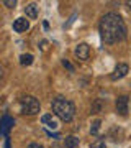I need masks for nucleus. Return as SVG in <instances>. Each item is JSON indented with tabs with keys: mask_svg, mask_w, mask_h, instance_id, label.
<instances>
[{
	"mask_svg": "<svg viewBox=\"0 0 131 148\" xmlns=\"http://www.w3.org/2000/svg\"><path fill=\"white\" fill-rule=\"evenodd\" d=\"M41 122L46 125L48 128H51V130H58V127H59L58 119L52 117V114H44V115L41 117Z\"/></svg>",
	"mask_w": 131,
	"mask_h": 148,
	"instance_id": "8",
	"label": "nucleus"
},
{
	"mask_svg": "<svg viewBox=\"0 0 131 148\" xmlns=\"http://www.w3.org/2000/svg\"><path fill=\"white\" fill-rule=\"evenodd\" d=\"M100 125H102V122L97 119V120L92 123V127H90V133H92V135H97V133H98V130H100Z\"/></svg>",
	"mask_w": 131,
	"mask_h": 148,
	"instance_id": "13",
	"label": "nucleus"
},
{
	"mask_svg": "<svg viewBox=\"0 0 131 148\" xmlns=\"http://www.w3.org/2000/svg\"><path fill=\"white\" fill-rule=\"evenodd\" d=\"M128 7H130V10H131V2H128Z\"/></svg>",
	"mask_w": 131,
	"mask_h": 148,
	"instance_id": "21",
	"label": "nucleus"
},
{
	"mask_svg": "<svg viewBox=\"0 0 131 148\" xmlns=\"http://www.w3.org/2000/svg\"><path fill=\"white\" fill-rule=\"evenodd\" d=\"M128 104H130V97L128 95H120L118 99H116V112L120 114V115H126L128 114Z\"/></svg>",
	"mask_w": 131,
	"mask_h": 148,
	"instance_id": "5",
	"label": "nucleus"
},
{
	"mask_svg": "<svg viewBox=\"0 0 131 148\" xmlns=\"http://www.w3.org/2000/svg\"><path fill=\"white\" fill-rule=\"evenodd\" d=\"M92 148H107V145H105V140H103V138H97V140L92 143Z\"/></svg>",
	"mask_w": 131,
	"mask_h": 148,
	"instance_id": "14",
	"label": "nucleus"
},
{
	"mask_svg": "<svg viewBox=\"0 0 131 148\" xmlns=\"http://www.w3.org/2000/svg\"><path fill=\"white\" fill-rule=\"evenodd\" d=\"M46 45H48V41H43L41 43V49H46Z\"/></svg>",
	"mask_w": 131,
	"mask_h": 148,
	"instance_id": "20",
	"label": "nucleus"
},
{
	"mask_svg": "<svg viewBox=\"0 0 131 148\" xmlns=\"http://www.w3.org/2000/svg\"><path fill=\"white\" fill-rule=\"evenodd\" d=\"M33 54H21L20 56V64L21 66H31L33 64Z\"/></svg>",
	"mask_w": 131,
	"mask_h": 148,
	"instance_id": "12",
	"label": "nucleus"
},
{
	"mask_svg": "<svg viewBox=\"0 0 131 148\" xmlns=\"http://www.w3.org/2000/svg\"><path fill=\"white\" fill-rule=\"evenodd\" d=\"M13 125H15V120L12 119L10 115H3L2 117V122H0V130H2V135L3 137H8V132H10L12 128H13Z\"/></svg>",
	"mask_w": 131,
	"mask_h": 148,
	"instance_id": "4",
	"label": "nucleus"
},
{
	"mask_svg": "<svg viewBox=\"0 0 131 148\" xmlns=\"http://www.w3.org/2000/svg\"><path fill=\"white\" fill-rule=\"evenodd\" d=\"M2 3H3L5 7H8V8H15L16 7V0H3Z\"/></svg>",
	"mask_w": 131,
	"mask_h": 148,
	"instance_id": "16",
	"label": "nucleus"
},
{
	"mask_svg": "<svg viewBox=\"0 0 131 148\" xmlns=\"http://www.w3.org/2000/svg\"><path fill=\"white\" fill-rule=\"evenodd\" d=\"M100 36L107 45H113V43L123 41L126 38V25L123 18L115 12H108L102 16L100 20Z\"/></svg>",
	"mask_w": 131,
	"mask_h": 148,
	"instance_id": "1",
	"label": "nucleus"
},
{
	"mask_svg": "<svg viewBox=\"0 0 131 148\" xmlns=\"http://www.w3.org/2000/svg\"><path fill=\"white\" fill-rule=\"evenodd\" d=\"M75 56H77L79 59H82V61H87L90 56V48L87 43H80V45H77L75 46Z\"/></svg>",
	"mask_w": 131,
	"mask_h": 148,
	"instance_id": "7",
	"label": "nucleus"
},
{
	"mask_svg": "<svg viewBox=\"0 0 131 148\" xmlns=\"http://www.w3.org/2000/svg\"><path fill=\"white\" fill-rule=\"evenodd\" d=\"M128 71H130V68H128V64L120 63V64H118V66L115 68V71L111 73L110 79H111V81H118V79H121V77H125L126 74H128Z\"/></svg>",
	"mask_w": 131,
	"mask_h": 148,
	"instance_id": "6",
	"label": "nucleus"
},
{
	"mask_svg": "<svg viewBox=\"0 0 131 148\" xmlns=\"http://www.w3.org/2000/svg\"><path fill=\"white\" fill-rule=\"evenodd\" d=\"M28 148H44L43 145H39V143H30L28 145Z\"/></svg>",
	"mask_w": 131,
	"mask_h": 148,
	"instance_id": "18",
	"label": "nucleus"
},
{
	"mask_svg": "<svg viewBox=\"0 0 131 148\" xmlns=\"http://www.w3.org/2000/svg\"><path fill=\"white\" fill-rule=\"evenodd\" d=\"M20 107H21V112L25 114V115H36L39 114V101H38L36 97H33V95H25V97H21L20 101Z\"/></svg>",
	"mask_w": 131,
	"mask_h": 148,
	"instance_id": "3",
	"label": "nucleus"
},
{
	"mask_svg": "<svg viewBox=\"0 0 131 148\" xmlns=\"http://www.w3.org/2000/svg\"><path fill=\"white\" fill-rule=\"evenodd\" d=\"M25 15L28 16V18H31V20H35L38 16V5L36 3H28V5L25 7Z\"/></svg>",
	"mask_w": 131,
	"mask_h": 148,
	"instance_id": "10",
	"label": "nucleus"
},
{
	"mask_svg": "<svg viewBox=\"0 0 131 148\" xmlns=\"http://www.w3.org/2000/svg\"><path fill=\"white\" fill-rule=\"evenodd\" d=\"M62 64H64V68H67L69 71H71V73H74V66H72L71 63H69L67 59H64V61H62Z\"/></svg>",
	"mask_w": 131,
	"mask_h": 148,
	"instance_id": "17",
	"label": "nucleus"
},
{
	"mask_svg": "<svg viewBox=\"0 0 131 148\" xmlns=\"http://www.w3.org/2000/svg\"><path fill=\"white\" fill-rule=\"evenodd\" d=\"M100 110H102V101H97L94 106H92V112H94V114H98Z\"/></svg>",
	"mask_w": 131,
	"mask_h": 148,
	"instance_id": "15",
	"label": "nucleus"
},
{
	"mask_svg": "<svg viewBox=\"0 0 131 148\" xmlns=\"http://www.w3.org/2000/svg\"><path fill=\"white\" fill-rule=\"evenodd\" d=\"M3 148H10V138L8 137L5 138V145H3Z\"/></svg>",
	"mask_w": 131,
	"mask_h": 148,
	"instance_id": "19",
	"label": "nucleus"
},
{
	"mask_svg": "<svg viewBox=\"0 0 131 148\" xmlns=\"http://www.w3.org/2000/svg\"><path fill=\"white\" fill-rule=\"evenodd\" d=\"M30 28V21L26 20V18H16L15 21H13V30H15L16 33H23L26 32Z\"/></svg>",
	"mask_w": 131,
	"mask_h": 148,
	"instance_id": "9",
	"label": "nucleus"
},
{
	"mask_svg": "<svg viewBox=\"0 0 131 148\" xmlns=\"http://www.w3.org/2000/svg\"><path fill=\"white\" fill-rule=\"evenodd\" d=\"M51 107H52V112L54 115L61 119L62 122H71L74 119V114H75V106H74L71 101L64 99L61 95L54 97L51 102Z\"/></svg>",
	"mask_w": 131,
	"mask_h": 148,
	"instance_id": "2",
	"label": "nucleus"
},
{
	"mask_svg": "<svg viewBox=\"0 0 131 148\" xmlns=\"http://www.w3.org/2000/svg\"><path fill=\"white\" fill-rule=\"evenodd\" d=\"M64 147L66 148H79V138L74 137V135L66 137V140H64Z\"/></svg>",
	"mask_w": 131,
	"mask_h": 148,
	"instance_id": "11",
	"label": "nucleus"
}]
</instances>
